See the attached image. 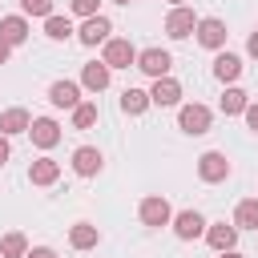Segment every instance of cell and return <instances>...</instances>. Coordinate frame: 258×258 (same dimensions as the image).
I'll return each mask as SVG.
<instances>
[{
  "label": "cell",
  "instance_id": "11",
  "mask_svg": "<svg viewBox=\"0 0 258 258\" xmlns=\"http://www.w3.org/2000/svg\"><path fill=\"white\" fill-rule=\"evenodd\" d=\"M169 226H173V234H177L181 242H194V238H202V234H206V226H210V222H206L198 210H181V214H173V222H169Z\"/></svg>",
  "mask_w": 258,
  "mask_h": 258
},
{
  "label": "cell",
  "instance_id": "12",
  "mask_svg": "<svg viewBox=\"0 0 258 258\" xmlns=\"http://www.w3.org/2000/svg\"><path fill=\"white\" fill-rule=\"evenodd\" d=\"M206 242H210V250L226 254V250L238 246V226L234 222H214V226H206Z\"/></svg>",
  "mask_w": 258,
  "mask_h": 258
},
{
  "label": "cell",
  "instance_id": "26",
  "mask_svg": "<svg viewBox=\"0 0 258 258\" xmlns=\"http://www.w3.org/2000/svg\"><path fill=\"white\" fill-rule=\"evenodd\" d=\"M97 125V101H81L73 109V129H93Z\"/></svg>",
  "mask_w": 258,
  "mask_h": 258
},
{
  "label": "cell",
  "instance_id": "10",
  "mask_svg": "<svg viewBox=\"0 0 258 258\" xmlns=\"http://www.w3.org/2000/svg\"><path fill=\"white\" fill-rule=\"evenodd\" d=\"M109 32H113V24H109V16H89L81 28H77V40L85 44V48H97V44H105L109 40Z\"/></svg>",
  "mask_w": 258,
  "mask_h": 258
},
{
  "label": "cell",
  "instance_id": "21",
  "mask_svg": "<svg viewBox=\"0 0 258 258\" xmlns=\"http://www.w3.org/2000/svg\"><path fill=\"white\" fill-rule=\"evenodd\" d=\"M234 226H238V230H258V198H242V202H238Z\"/></svg>",
  "mask_w": 258,
  "mask_h": 258
},
{
  "label": "cell",
  "instance_id": "16",
  "mask_svg": "<svg viewBox=\"0 0 258 258\" xmlns=\"http://www.w3.org/2000/svg\"><path fill=\"white\" fill-rule=\"evenodd\" d=\"M214 77H218L222 85H234V81L242 77V56H238V52H218V56H214Z\"/></svg>",
  "mask_w": 258,
  "mask_h": 258
},
{
  "label": "cell",
  "instance_id": "14",
  "mask_svg": "<svg viewBox=\"0 0 258 258\" xmlns=\"http://www.w3.org/2000/svg\"><path fill=\"white\" fill-rule=\"evenodd\" d=\"M48 101H52L56 109H69V113H73V109L81 105V85H77V81H52V85H48Z\"/></svg>",
  "mask_w": 258,
  "mask_h": 258
},
{
  "label": "cell",
  "instance_id": "7",
  "mask_svg": "<svg viewBox=\"0 0 258 258\" xmlns=\"http://www.w3.org/2000/svg\"><path fill=\"white\" fill-rule=\"evenodd\" d=\"M133 69H141L145 77H169V69H173V56L165 52V48H145V52H137V64Z\"/></svg>",
  "mask_w": 258,
  "mask_h": 258
},
{
  "label": "cell",
  "instance_id": "32",
  "mask_svg": "<svg viewBox=\"0 0 258 258\" xmlns=\"http://www.w3.org/2000/svg\"><path fill=\"white\" fill-rule=\"evenodd\" d=\"M246 52H250V56H258V32H250V40H246Z\"/></svg>",
  "mask_w": 258,
  "mask_h": 258
},
{
  "label": "cell",
  "instance_id": "30",
  "mask_svg": "<svg viewBox=\"0 0 258 258\" xmlns=\"http://www.w3.org/2000/svg\"><path fill=\"white\" fill-rule=\"evenodd\" d=\"M242 117H246V125H250V129H254V133H258V101H250V105H246V113H242Z\"/></svg>",
  "mask_w": 258,
  "mask_h": 258
},
{
  "label": "cell",
  "instance_id": "36",
  "mask_svg": "<svg viewBox=\"0 0 258 258\" xmlns=\"http://www.w3.org/2000/svg\"><path fill=\"white\" fill-rule=\"evenodd\" d=\"M113 4H129V0H113Z\"/></svg>",
  "mask_w": 258,
  "mask_h": 258
},
{
  "label": "cell",
  "instance_id": "1",
  "mask_svg": "<svg viewBox=\"0 0 258 258\" xmlns=\"http://www.w3.org/2000/svg\"><path fill=\"white\" fill-rule=\"evenodd\" d=\"M137 218H141V226H149V230H161V226H169V222H173V210H169V202H165L161 194H149V198H141V206H137Z\"/></svg>",
  "mask_w": 258,
  "mask_h": 258
},
{
  "label": "cell",
  "instance_id": "31",
  "mask_svg": "<svg viewBox=\"0 0 258 258\" xmlns=\"http://www.w3.org/2000/svg\"><path fill=\"white\" fill-rule=\"evenodd\" d=\"M8 157H12V149H8V137H4V133H0V165H4V161H8Z\"/></svg>",
  "mask_w": 258,
  "mask_h": 258
},
{
  "label": "cell",
  "instance_id": "19",
  "mask_svg": "<svg viewBox=\"0 0 258 258\" xmlns=\"http://www.w3.org/2000/svg\"><path fill=\"white\" fill-rule=\"evenodd\" d=\"M0 40H4L8 48L24 44V40H28V20H24V16H4V20H0Z\"/></svg>",
  "mask_w": 258,
  "mask_h": 258
},
{
  "label": "cell",
  "instance_id": "35",
  "mask_svg": "<svg viewBox=\"0 0 258 258\" xmlns=\"http://www.w3.org/2000/svg\"><path fill=\"white\" fill-rule=\"evenodd\" d=\"M169 4H173V8H177V4H185V0H169Z\"/></svg>",
  "mask_w": 258,
  "mask_h": 258
},
{
  "label": "cell",
  "instance_id": "27",
  "mask_svg": "<svg viewBox=\"0 0 258 258\" xmlns=\"http://www.w3.org/2000/svg\"><path fill=\"white\" fill-rule=\"evenodd\" d=\"M20 8H24V16H52V0H20Z\"/></svg>",
  "mask_w": 258,
  "mask_h": 258
},
{
  "label": "cell",
  "instance_id": "13",
  "mask_svg": "<svg viewBox=\"0 0 258 258\" xmlns=\"http://www.w3.org/2000/svg\"><path fill=\"white\" fill-rule=\"evenodd\" d=\"M109 81H113V69L101 64V60H89V64L81 69V89H89V93H105Z\"/></svg>",
  "mask_w": 258,
  "mask_h": 258
},
{
  "label": "cell",
  "instance_id": "20",
  "mask_svg": "<svg viewBox=\"0 0 258 258\" xmlns=\"http://www.w3.org/2000/svg\"><path fill=\"white\" fill-rule=\"evenodd\" d=\"M28 125H32V117H28V109H4L0 113V133L4 137H16V133H28Z\"/></svg>",
  "mask_w": 258,
  "mask_h": 258
},
{
  "label": "cell",
  "instance_id": "28",
  "mask_svg": "<svg viewBox=\"0 0 258 258\" xmlns=\"http://www.w3.org/2000/svg\"><path fill=\"white\" fill-rule=\"evenodd\" d=\"M97 4H101V0H69V8H73L77 16H85V20L97 16Z\"/></svg>",
  "mask_w": 258,
  "mask_h": 258
},
{
  "label": "cell",
  "instance_id": "4",
  "mask_svg": "<svg viewBox=\"0 0 258 258\" xmlns=\"http://www.w3.org/2000/svg\"><path fill=\"white\" fill-rule=\"evenodd\" d=\"M194 36H198V44H202V48L222 52L230 32H226V20H218V16H202V20H198V28H194Z\"/></svg>",
  "mask_w": 258,
  "mask_h": 258
},
{
  "label": "cell",
  "instance_id": "25",
  "mask_svg": "<svg viewBox=\"0 0 258 258\" xmlns=\"http://www.w3.org/2000/svg\"><path fill=\"white\" fill-rule=\"evenodd\" d=\"M44 36H48V40H69V36H73L69 16H56V12H52V16L44 20Z\"/></svg>",
  "mask_w": 258,
  "mask_h": 258
},
{
  "label": "cell",
  "instance_id": "18",
  "mask_svg": "<svg viewBox=\"0 0 258 258\" xmlns=\"http://www.w3.org/2000/svg\"><path fill=\"white\" fill-rule=\"evenodd\" d=\"M97 242H101V230L93 222H73L69 226V246L73 250H93Z\"/></svg>",
  "mask_w": 258,
  "mask_h": 258
},
{
  "label": "cell",
  "instance_id": "22",
  "mask_svg": "<svg viewBox=\"0 0 258 258\" xmlns=\"http://www.w3.org/2000/svg\"><path fill=\"white\" fill-rule=\"evenodd\" d=\"M145 109H149V93H145V89H125V93H121V113L141 117Z\"/></svg>",
  "mask_w": 258,
  "mask_h": 258
},
{
  "label": "cell",
  "instance_id": "9",
  "mask_svg": "<svg viewBox=\"0 0 258 258\" xmlns=\"http://www.w3.org/2000/svg\"><path fill=\"white\" fill-rule=\"evenodd\" d=\"M101 169H105V157H101L97 145H77L73 149V173L77 177H97Z\"/></svg>",
  "mask_w": 258,
  "mask_h": 258
},
{
  "label": "cell",
  "instance_id": "2",
  "mask_svg": "<svg viewBox=\"0 0 258 258\" xmlns=\"http://www.w3.org/2000/svg\"><path fill=\"white\" fill-rule=\"evenodd\" d=\"M210 121H214V113L206 109V105H181L177 109V129L181 133H189V137H202V133H210Z\"/></svg>",
  "mask_w": 258,
  "mask_h": 258
},
{
  "label": "cell",
  "instance_id": "8",
  "mask_svg": "<svg viewBox=\"0 0 258 258\" xmlns=\"http://www.w3.org/2000/svg\"><path fill=\"white\" fill-rule=\"evenodd\" d=\"M149 105H157V109L181 105V81H177V77H157L153 89H149Z\"/></svg>",
  "mask_w": 258,
  "mask_h": 258
},
{
  "label": "cell",
  "instance_id": "6",
  "mask_svg": "<svg viewBox=\"0 0 258 258\" xmlns=\"http://www.w3.org/2000/svg\"><path fill=\"white\" fill-rule=\"evenodd\" d=\"M194 28H198L194 8H185V4L169 8V16H165V36H169V40H185V36H194Z\"/></svg>",
  "mask_w": 258,
  "mask_h": 258
},
{
  "label": "cell",
  "instance_id": "15",
  "mask_svg": "<svg viewBox=\"0 0 258 258\" xmlns=\"http://www.w3.org/2000/svg\"><path fill=\"white\" fill-rule=\"evenodd\" d=\"M28 133H32V145H36V149H52V145L60 141V125H56L52 117H32Z\"/></svg>",
  "mask_w": 258,
  "mask_h": 258
},
{
  "label": "cell",
  "instance_id": "29",
  "mask_svg": "<svg viewBox=\"0 0 258 258\" xmlns=\"http://www.w3.org/2000/svg\"><path fill=\"white\" fill-rule=\"evenodd\" d=\"M24 258H56V250H52V246H28Z\"/></svg>",
  "mask_w": 258,
  "mask_h": 258
},
{
  "label": "cell",
  "instance_id": "23",
  "mask_svg": "<svg viewBox=\"0 0 258 258\" xmlns=\"http://www.w3.org/2000/svg\"><path fill=\"white\" fill-rule=\"evenodd\" d=\"M246 105H250V97H246L238 85H230V89L222 93V113H226V117H242V113H246Z\"/></svg>",
  "mask_w": 258,
  "mask_h": 258
},
{
  "label": "cell",
  "instance_id": "5",
  "mask_svg": "<svg viewBox=\"0 0 258 258\" xmlns=\"http://www.w3.org/2000/svg\"><path fill=\"white\" fill-rule=\"evenodd\" d=\"M101 64H109V69H129V64H137V48H133V40H125V36H109V40H105V52H101Z\"/></svg>",
  "mask_w": 258,
  "mask_h": 258
},
{
  "label": "cell",
  "instance_id": "17",
  "mask_svg": "<svg viewBox=\"0 0 258 258\" xmlns=\"http://www.w3.org/2000/svg\"><path fill=\"white\" fill-rule=\"evenodd\" d=\"M56 177H60V161H52V157H36L28 165V181L32 185H56Z\"/></svg>",
  "mask_w": 258,
  "mask_h": 258
},
{
  "label": "cell",
  "instance_id": "33",
  "mask_svg": "<svg viewBox=\"0 0 258 258\" xmlns=\"http://www.w3.org/2000/svg\"><path fill=\"white\" fill-rule=\"evenodd\" d=\"M8 56H12V48H8L4 40H0V64H8Z\"/></svg>",
  "mask_w": 258,
  "mask_h": 258
},
{
  "label": "cell",
  "instance_id": "3",
  "mask_svg": "<svg viewBox=\"0 0 258 258\" xmlns=\"http://www.w3.org/2000/svg\"><path fill=\"white\" fill-rule=\"evenodd\" d=\"M198 177H202L206 185L226 181V177H230V157H226L222 149H206V153L198 157Z\"/></svg>",
  "mask_w": 258,
  "mask_h": 258
},
{
  "label": "cell",
  "instance_id": "24",
  "mask_svg": "<svg viewBox=\"0 0 258 258\" xmlns=\"http://www.w3.org/2000/svg\"><path fill=\"white\" fill-rule=\"evenodd\" d=\"M24 254H28V238L20 230H8L0 238V258H24Z\"/></svg>",
  "mask_w": 258,
  "mask_h": 258
},
{
  "label": "cell",
  "instance_id": "34",
  "mask_svg": "<svg viewBox=\"0 0 258 258\" xmlns=\"http://www.w3.org/2000/svg\"><path fill=\"white\" fill-rule=\"evenodd\" d=\"M218 258H242V254H238V250H226V254H218Z\"/></svg>",
  "mask_w": 258,
  "mask_h": 258
}]
</instances>
